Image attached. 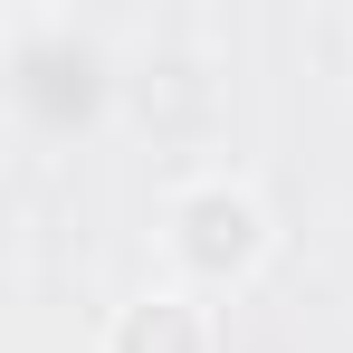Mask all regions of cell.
<instances>
[{"instance_id": "6da1fadb", "label": "cell", "mask_w": 353, "mask_h": 353, "mask_svg": "<svg viewBox=\"0 0 353 353\" xmlns=\"http://www.w3.org/2000/svg\"><path fill=\"white\" fill-rule=\"evenodd\" d=\"M268 258H277V210H268V191L248 172H191L163 191V268H172V287L220 305V296L258 287Z\"/></svg>"}, {"instance_id": "7a4b0ae2", "label": "cell", "mask_w": 353, "mask_h": 353, "mask_svg": "<svg viewBox=\"0 0 353 353\" xmlns=\"http://www.w3.org/2000/svg\"><path fill=\"white\" fill-rule=\"evenodd\" d=\"M105 96H115V58H105L96 29H77V19H58V10L10 19V105L39 124V134L96 124Z\"/></svg>"}, {"instance_id": "3957f363", "label": "cell", "mask_w": 353, "mask_h": 353, "mask_svg": "<svg viewBox=\"0 0 353 353\" xmlns=\"http://www.w3.org/2000/svg\"><path fill=\"white\" fill-rule=\"evenodd\" d=\"M96 353H220V305L172 287V277H153V287H134L105 315Z\"/></svg>"}]
</instances>
